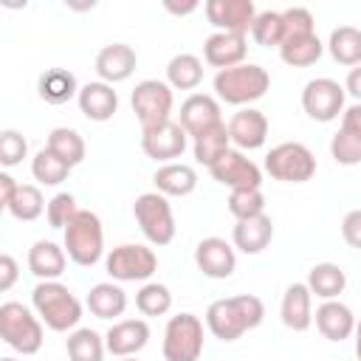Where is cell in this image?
<instances>
[{
    "mask_svg": "<svg viewBox=\"0 0 361 361\" xmlns=\"http://www.w3.org/2000/svg\"><path fill=\"white\" fill-rule=\"evenodd\" d=\"M203 353V322L195 313H178L164 330V361H197Z\"/></svg>",
    "mask_w": 361,
    "mask_h": 361,
    "instance_id": "cell-9",
    "label": "cell"
},
{
    "mask_svg": "<svg viewBox=\"0 0 361 361\" xmlns=\"http://www.w3.org/2000/svg\"><path fill=\"white\" fill-rule=\"evenodd\" d=\"M228 212L237 220H251V217L265 214V195H262V189H231Z\"/></svg>",
    "mask_w": 361,
    "mask_h": 361,
    "instance_id": "cell-41",
    "label": "cell"
},
{
    "mask_svg": "<svg viewBox=\"0 0 361 361\" xmlns=\"http://www.w3.org/2000/svg\"><path fill=\"white\" fill-rule=\"evenodd\" d=\"M282 23H285V39H293V37H307V34H316L313 31V14L302 6H293V8H285L282 11ZM282 39V42H285Z\"/></svg>",
    "mask_w": 361,
    "mask_h": 361,
    "instance_id": "cell-43",
    "label": "cell"
},
{
    "mask_svg": "<svg viewBox=\"0 0 361 361\" xmlns=\"http://www.w3.org/2000/svg\"><path fill=\"white\" fill-rule=\"evenodd\" d=\"M118 361H135V355H130V358H118Z\"/></svg>",
    "mask_w": 361,
    "mask_h": 361,
    "instance_id": "cell-51",
    "label": "cell"
},
{
    "mask_svg": "<svg viewBox=\"0 0 361 361\" xmlns=\"http://www.w3.org/2000/svg\"><path fill=\"white\" fill-rule=\"evenodd\" d=\"M330 155L341 166L361 164V102L344 107L341 127H338V133L330 141Z\"/></svg>",
    "mask_w": 361,
    "mask_h": 361,
    "instance_id": "cell-14",
    "label": "cell"
},
{
    "mask_svg": "<svg viewBox=\"0 0 361 361\" xmlns=\"http://www.w3.org/2000/svg\"><path fill=\"white\" fill-rule=\"evenodd\" d=\"M65 254L82 268H90L102 259V254H104V228H102V220H99L96 212L79 209V214L68 223V228H65Z\"/></svg>",
    "mask_w": 361,
    "mask_h": 361,
    "instance_id": "cell-4",
    "label": "cell"
},
{
    "mask_svg": "<svg viewBox=\"0 0 361 361\" xmlns=\"http://www.w3.org/2000/svg\"><path fill=\"white\" fill-rule=\"evenodd\" d=\"M344 85H338L336 79H310L302 90V110L313 121H333L344 113Z\"/></svg>",
    "mask_w": 361,
    "mask_h": 361,
    "instance_id": "cell-11",
    "label": "cell"
},
{
    "mask_svg": "<svg viewBox=\"0 0 361 361\" xmlns=\"http://www.w3.org/2000/svg\"><path fill=\"white\" fill-rule=\"evenodd\" d=\"M231 149V135H228V124H217L200 135L192 138V152H195V161L203 164V166H212L217 164L226 152Z\"/></svg>",
    "mask_w": 361,
    "mask_h": 361,
    "instance_id": "cell-29",
    "label": "cell"
},
{
    "mask_svg": "<svg viewBox=\"0 0 361 361\" xmlns=\"http://www.w3.org/2000/svg\"><path fill=\"white\" fill-rule=\"evenodd\" d=\"M268 87H271L268 71L262 65H254V62H243V65L217 71V76H214L217 99L226 104H234V107H243V104L262 99L268 93Z\"/></svg>",
    "mask_w": 361,
    "mask_h": 361,
    "instance_id": "cell-3",
    "label": "cell"
},
{
    "mask_svg": "<svg viewBox=\"0 0 361 361\" xmlns=\"http://www.w3.org/2000/svg\"><path fill=\"white\" fill-rule=\"evenodd\" d=\"M164 6H166V11H172V14H192V11L197 8V3H195V0H189V3H180V6H178V3H172V0H166Z\"/></svg>",
    "mask_w": 361,
    "mask_h": 361,
    "instance_id": "cell-49",
    "label": "cell"
},
{
    "mask_svg": "<svg viewBox=\"0 0 361 361\" xmlns=\"http://www.w3.org/2000/svg\"><path fill=\"white\" fill-rule=\"evenodd\" d=\"M248 54V45H245V37L243 34H226V31H214L212 37H206L203 42V59L212 65V68H234V65H243Z\"/></svg>",
    "mask_w": 361,
    "mask_h": 361,
    "instance_id": "cell-22",
    "label": "cell"
},
{
    "mask_svg": "<svg viewBox=\"0 0 361 361\" xmlns=\"http://www.w3.org/2000/svg\"><path fill=\"white\" fill-rule=\"evenodd\" d=\"M355 358L361 361V319L355 322Z\"/></svg>",
    "mask_w": 361,
    "mask_h": 361,
    "instance_id": "cell-50",
    "label": "cell"
},
{
    "mask_svg": "<svg viewBox=\"0 0 361 361\" xmlns=\"http://www.w3.org/2000/svg\"><path fill=\"white\" fill-rule=\"evenodd\" d=\"M265 172L282 183H305L316 175V158L305 144L285 141L265 155Z\"/></svg>",
    "mask_w": 361,
    "mask_h": 361,
    "instance_id": "cell-8",
    "label": "cell"
},
{
    "mask_svg": "<svg viewBox=\"0 0 361 361\" xmlns=\"http://www.w3.org/2000/svg\"><path fill=\"white\" fill-rule=\"evenodd\" d=\"M141 149L147 158L161 161V164H172L175 158L183 155L186 149V130L178 121H166L161 127L144 130L141 133Z\"/></svg>",
    "mask_w": 361,
    "mask_h": 361,
    "instance_id": "cell-15",
    "label": "cell"
},
{
    "mask_svg": "<svg viewBox=\"0 0 361 361\" xmlns=\"http://www.w3.org/2000/svg\"><path fill=\"white\" fill-rule=\"evenodd\" d=\"M135 51L133 45L127 42H110L104 45L99 54H96V73H99V82H107V85H116V82H124L133 76L135 71Z\"/></svg>",
    "mask_w": 361,
    "mask_h": 361,
    "instance_id": "cell-20",
    "label": "cell"
},
{
    "mask_svg": "<svg viewBox=\"0 0 361 361\" xmlns=\"http://www.w3.org/2000/svg\"><path fill=\"white\" fill-rule=\"evenodd\" d=\"M279 316H282V324L296 333H305L313 324V293H310L307 282L288 285L282 305H279Z\"/></svg>",
    "mask_w": 361,
    "mask_h": 361,
    "instance_id": "cell-21",
    "label": "cell"
},
{
    "mask_svg": "<svg viewBox=\"0 0 361 361\" xmlns=\"http://www.w3.org/2000/svg\"><path fill=\"white\" fill-rule=\"evenodd\" d=\"M28 152V141L17 130H3L0 133V164L3 166H17Z\"/></svg>",
    "mask_w": 361,
    "mask_h": 361,
    "instance_id": "cell-44",
    "label": "cell"
},
{
    "mask_svg": "<svg viewBox=\"0 0 361 361\" xmlns=\"http://www.w3.org/2000/svg\"><path fill=\"white\" fill-rule=\"evenodd\" d=\"M79 214V206H76V197L71 192H59L48 200V209H45V217L51 223V228H68V223Z\"/></svg>",
    "mask_w": 361,
    "mask_h": 361,
    "instance_id": "cell-42",
    "label": "cell"
},
{
    "mask_svg": "<svg viewBox=\"0 0 361 361\" xmlns=\"http://www.w3.org/2000/svg\"><path fill=\"white\" fill-rule=\"evenodd\" d=\"M65 350H68L71 361H102L107 353V344H104V336H99L96 330L79 327L68 336Z\"/></svg>",
    "mask_w": 361,
    "mask_h": 361,
    "instance_id": "cell-36",
    "label": "cell"
},
{
    "mask_svg": "<svg viewBox=\"0 0 361 361\" xmlns=\"http://www.w3.org/2000/svg\"><path fill=\"white\" fill-rule=\"evenodd\" d=\"M195 265L212 279H228L237 268V254L223 237H203L195 248Z\"/></svg>",
    "mask_w": 361,
    "mask_h": 361,
    "instance_id": "cell-16",
    "label": "cell"
},
{
    "mask_svg": "<svg viewBox=\"0 0 361 361\" xmlns=\"http://www.w3.org/2000/svg\"><path fill=\"white\" fill-rule=\"evenodd\" d=\"M37 90H39V99L48 102V104H65L71 102L73 96H79V85H76V76L65 68H51L39 76L37 82Z\"/></svg>",
    "mask_w": 361,
    "mask_h": 361,
    "instance_id": "cell-28",
    "label": "cell"
},
{
    "mask_svg": "<svg viewBox=\"0 0 361 361\" xmlns=\"http://www.w3.org/2000/svg\"><path fill=\"white\" fill-rule=\"evenodd\" d=\"M149 341V324L144 319H121L104 333L107 353L116 358H130L138 350H144Z\"/></svg>",
    "mask_w": 361,
    "mask_h": 361,
    "instance_id": "cell-19",
    "label": "cell"
},
{
    "mask_svg": "<svg viewBox=\"0 0 361 361\" xmlns=\"http://www.w3.org/2000/svg\"><path fill=\"white\" fill-rule=\"evenodd\" d=\"M265 319V305L254 293H237L228 299H214L206 307V327L220 341H237L243 333L259 327Z\"/></svg>",
    "mask_w": 361,
    "mask_h": 361,
    "instance_id": "cell-1",
    "label": "cell"
},
{
    "mask_svg": "<svg viewBox=\"0 0 361 361\" xmlns=\"http://www.w3.org/2000/svg\"><path fill=\"white\" fill-rule=\"evenodd\" d=\"M133 217L152 245H169L175 240V214L161 192H144L133 203Z\"/></svg>",
    "mask_w": 361,
    "mask_h": 361,
    "instance_id": "cell-6",
    "label": "cell"
},
{
    "mask_svg": "<svg viewBox=\"0 0 361 361\" xmlns=\"http://www.w3.org/2000/svg\"><path fill=\"white\" fill-rule=\"evenodd\" d=\"M322 51H324V45H322V39H319L316 34L293 37V39H285V42L279 45V56H282V62L290 65V68H307V65L319 62Z\"/></svg>",
    "mask_w": 361,
    "mask_h": 361,
    "instance_id": "cell-34",
    "label": "cell"
},
{
    "mask_svg": "<svg viewBox=\"0 0 361 361\" xmlns=\"http://www.w3.org/2000/svg\"><path fill=\"white\" fill-rule=\"evenodd\" d=\"M45 209H48V203H45L39 186H34V183H20L17 192H14V197H11V203L6 206V212H8L14 220H23V223L37 220Z\"/></svg>",
    "mask_w": 361,
    "mask_h": 361,
    "instance_id": "cell-37",
    "label": "cell"
},
{
    "mask_svg": "<svg viewBox=\"0 0 361 361\" xmlns=\"http://www.w3.org/2000/svg\"><path fill=\"white\" fill-rule=\"evenodd\" d=\"M0 338L11 350L23 355H34L42 347V322L25 305L3 302L0 305Z\"/></svg>",
    "mask_w": 361,
    "mask_h": 361,
    "instance_id": "cell-5",
    "label": "cell"
},
{
    "mask_svg": "<svg viewBox=\"0 0 361 361\" xmlns=\"http://www.w3.org/2000/svg\"><path fill=\"white\" fill-rule=\"evenodd\" d=\"M327 51L338 65H361V28L355 25H338L330 31Z\"/></svg>",
    "mask_w": 361,
    "mask_h": 361,
    "instance_id": "cell-32",
    "label": "cell"
},
{
    "mask_svg": "<svg viewBox=\"0 0 361 361\" xmlns=\"http://www.w3.org/2000/svg\"><path fill=\"white\" fill-rule=\"evenodd\" d=\"M3 361H14V358H3Z\"/></svg>",
    "mask_w": 361,
    "mask_h": 361,
    "instance_id": "cell-52",
    "label": "cell"
},
{
    "mask_svg": "<svg viewBox=\"0 0 361 361\" xmlns=\"http://www.w3.org/2000/svg\"><path fill=\"white\" fill-rule=\"evenodd\" d=\"M152 183H155V192H161L166 197H186L197 189V172L189 164L172 161V164H164L155 169Z\"/></svg>",
    "mask_w": 361,
    "mask_h": 361,
    "instance_id": "cell-26",
    "label": "cell"
},
{
    "mask_svg": "<svg viewBox=\"0 0 361 361\" xmlns=\"http://www.w3.org/2000/svg\"><path fill=\"white\" fill-rule=\"evenodd\" d=\"M76 102H79L82 116L90 118V121H110L116 116V110H118V96H116L113 85H107V82L82 85Z\"/></svg>",
    "mask_w": 361,
    "mask_h": 361,
    "instance_id": "cell-24",
    "label": "cell"
},
{
    "mask_svg": "<svg viewBox=\"0 0 361 361\" xmlns=\"http://www.w3.org/2000/svg\"><path fill=\"white\" fill-rule=\"evenodd\" d=\"M220 121H223L220 118V104H217L214 96H209V93H192V96L183 99L178 124L186 130V135L195 138V135L217 127Z\"/></svg>",
    "mask_w": 361,
    "mask_h": 361,
    "instance_id": "cell-17",
    "label": "cell"
},
{
    "mask_svg": "<svg viewBox=\"0 0 361 361\" xmlns=\"http://www.w3.org/2000/svg\"><path fill=\"white\" fill-rule=\"evenodd\" d=\"M341 237L350 248H361V209H353L341 220Z\"/></svg>",
    "mask_w": 361,
    "mask_h": 361,
    "instance_id": "cell-45",
    "label": "cell"
},
{
    "mask_svg": "<svg viewBox=\"0 0 361 361\" xmlns=\"http://www.w3.org/2000/svg\"><path fill=\"white\" fill-rule=\"evenodd\" d=\"M212 178L228 189H259L262 186V169L245 158L240 149H228L217 164L209 166Z\"/></svg>",
    "mask_w": 361,
    "mask_h": 361,
    "instance_id": "cell-13",
    "label": "cell"
},
{
    "mask_svg": "<svg viewBox=\"0 0 361 361\" xmlns=\"http://www.w3.org/2000/svg\"><path fill=\"white\" fill-rule=\"evenodd\" d=\"M344 90H347L353 99H358V102H361V65L350 68V73H347V82H344Z\"/></svg>",
    "mask_w": 361,
    "mask_h": 361,
    "instance_id": "cell-48",
    "label": "cell"
},
{
    "mask_svg": "<svg viewBox=\"0 0 361 361\" xmlns=\"http://www.w3.org/2000/svg\"><path fill=\"white\" fill-rule=\"evenodd\" d=\"M130 104H133V113L141 124V133L144 130H152V127H161L166 121H172V87L161 79H144L135 85L133 96H130Z\"/></svg>",
    "mask_w": 361,
    "mask_h": 361,
    "instance_id": "cell-7",
    "label": "cell"
},
{
    "mask_svg": "<svg viewBox=\"0 0 361 361\" xmlns=\"http://www.w3.org/2000/svg\"><path fill=\"white\" fill-rule=\"evenodd\" d=\"M31 175H34V180H39L42 186H59V183L71 175V166H68L62 158H56V155L45 147V149H39V152L34 155V161H31Z\"/></svg>",
    "mask_w": 361,
    "mask_h": 361,
    "instance_id": "cell-38",
    "label": "cell"
},
{
    "mask_svg": "<svg viewBox=\"0 0 361 361\" xmlns=\"http://www.w3.org/2000/svg\"><path fill=\"white\" fill-rule=\"evenodd\" d=\"M307 288H310V293H316L324 302L336 299L347 288V274L336 262H319V265H313L307 271Z\"/></svg>",
    "mask_w": 361,
    "mask_h": 361,
    "instance_id": "cell-30",
    "label": "cell"
},
{
    "mask_svg": "<svg viewBox=\"0 0 361 361\" xmlns=\"http://www.w3.org/2000/svg\"><path fill=\"white\" fill-rule=\"evenodd\" d=\"M228 135L231 144L243 152V149H259L268 138V118L262 110L257 107H243L228 118Z\"/></svg>",
    "mask_w": 361,
    "mask_h": 361,
    "instance_id": "cell-18",
    "label": "cell"
},
{
    "mask_svg": "<svg viewBox=\"0 0 361 361\" xmlns=\"http://www.w3.org/2000/svg\"><path fill=\"white\" fill-rule=\"evenodd\" d=\"M104 268L118 282H144V279H149L158 271V257L147 245L124 243V245H116L107 254Z\"/></svg>",
    "mask_w": 361,
    "mask_h": 361,
    "instance_id": "cell-10",
    "label": "cell"
},
{
    "mask_svg": "<svg viewBox=\"0 0 361 361\" xmlns=\"http://www.w3.org/2000/svg\"><path fill=\"white\" fill-rule=\"evenodd\" d=\"M17 186H20V183H17L8 172H0V206H3V209L11 203V197H14Z\"/></svg>",
    "mask_w": 361,
    "mask_h": 361,
    "instance_id": "cell-47",
    "label": "cell"
},
{
    "mask_svg": "<svg viewBox=\"0 0 361 361\" xmlns=\"http://www.w3.org/2000/svg\"><path fill=\"white\" fill-rule=\"evenodd\" d=\"M65 265H68L65 248H59V245L51 243V240H37V243L28 248V271H31L39 282L59 279V276L65 274Z\"/></svg>",
    "mask_w": 361,
    "mask_h": 361,
    "instance_id": "cell-25",
    "label": "cell"
},
{
    "mask_svg": "<svg viewBox=\"0 0 361 361\" xmlns=\"http://www.w3.org/2000/svg\"><path fill=\"white\" fill-rule=\"evenodd\" d=\"M135 307L144 313V316H164L169 313L172 307V293L166 285L161 282H147L141 285V290L135 293Z\"/></svg>",
    "mask_w": 361,
    "mask_h": 361,
    "instance_id": "cell-40",
    "label": "cell"
},
{
    "mask_svg": "<svg viewBox=\"0 0 361 361\" xmlns=\"http://www.w3.org/2000/svg\"><path fill=\"white\" fill-rule=\"evenodd\" d=\"M203 82V62L195 54H175L166 65V85L175 90H195Z\"/></svg>",
    "mask_w": 361,
    "mask_h": 361,
    "instance_id": "cell-33",
    "label": "cell"
},
{
    "mask_svg": "<svg viewBox=\"0 0 361 361\" xmlns=\"http://www.w3.org/2000/svg\"><path fill=\"white\" fill-rule=\"evenodd\" d=\"M17 276H20L17 259H14L11 254H3V257H0V290H3V293L11 290L14 282H17Z\"/></svg>",
    "mask_w": 361,
    "mask_h": 361,
    "instance_id": "cell-46",
    "label": "cell"
},
{
    "mask_svg": "<svg viewBox=\"0 0 361 361\" xmlns=\"http://www.w3.org/2000/svg\"><path fill=\"white\" fill-rule=\"evenodd\" d=\"M313 322H316L319 333H322L327 341H344V338H350V336L355 333V316H353V310H350L344 302H338V299L322 302V305L316 307V313H313Z\"/></svg>",
    "mask_w": 361,
    "mask_h": 361,
    "instance_id": "cell-23",
    "label": "cell"
},
{
    "mask_svg": "<svg viewBox=\"0 0 361 361\" xmlns=\"http://www.w3.org/2000/svg\"><path fill=\"white\" fill-rule=\"evenodd\" d=\"M206 20L226 34H251V25L257 20V8L251 0H209L203 6Z\"/></svg>",
    "mask_w": 361,
    "mask_h": 361,
    "instance_id": "cell-12",
    "label": "cell"
},
{
    "mask_svg": "<svg viewBox=\"0 0 361 361\" xmlns=\"http://www.w3.org/2000/svg\"><path fill=\"white\" fill-rule=\"evenodd\" d=\"M87 307L96 319H116L127 310V293L121 290V285L99 282L87 293Z\"/></svg>",
    "mask_w": 361,
    "mask_h": 361,
    "instance_id": "cell-31",
    "label": "cell"
},
{
    "mask_svg": "<svg viewBox=\"0 0 361 361\" xmlns=\"http://www.w3.org/2000/svg\"><path fill=\"white\" fill-rule=\"evenodd\" d=\"M31 305L39 316V322H45V327L65 333L73 330L82 319V302L71 293L68 285L51 279V282H39L31 290Z\"/></svg>",
    "mask_w": 361,
    "mask_h": 361,
    "instance_id": "cell-2",
    "label": "cell"
},
{
    "mask_svg": "<svg viewBox=\"0 0 361 361\" xmlns=\"http://www.w3.org/2000/svg\"><path fill=\"white\" fill-rule=\"evenodd\" d=\"M251 37H254L257 45H265V48L276 45L279 48L282 39H285L282 11H259L257 20H254V25H251Z\"/></svg>",
    "mask_w": 361,
    "mask_h": 361,
    "instance_id": "cell-39",
    "label": "cell"
},
{
    "mask_svg": "<svg viewBox=\"0 0 361 361\" xmlns=\"http://www.w3.org/2000/svg\"><path fill=\"white\" fill-rule=\"evenodd\" d=\"M231 240H234V248H240L243 254H259L274 240V223L268 214H259L251 220H237Z\"/></svg>",
    "mask_w": 361,
    "mask_h": 361,
    "instance_id": "cell-27",
    "label": "cell"
},
{
    "mask_svg": "<svg viewBox=\"0 0 361 361\" xmlns=\"http://www.w3.org/2000/svg\"><path fill=\"white\" fill-rule=\"evenodd\" d=\"M48 149L56 158H62L71 169L85 161V138L73 127H54L48 133Z\"/></svg>",
    "mask_w": 361,
    "mask_h": 361,
    "instance_id": "cell-35",
    "label": "cell"
}]
</instances>
